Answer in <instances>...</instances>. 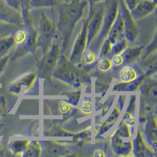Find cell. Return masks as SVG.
I'll list each match as a JSON object with an SVG mask.
<instances>
[{
	"label": "cell",
	"instance_id": "obj_1",
	"mask_svg": "<svg viewBox=\"0 0 157 157\" xmlns=\"http://www.w3.org/2000/svg\"><path fill=\"white\" fill-rule=\"evenodd\" d=\"M56 7L60 29L68 33L82 18L88 2L87 0H74L70 3H59Z\"/></svg>",
	"mask_w": 157,
	"mask_h": 157
},
{
	"label": "cell",
	"instance_id": "obj_2",
	"mask_svg": "<svg viewBox=\"0 0 157 157\" xmlns=\"http://www.w3.org/2000/svg\"><path fill=\"white\" fill-rule=\"evenodd\" d=\"M106 6L102 2L97 4L94 6L93 13L88 17V44L91 43L95 36L100 33L107 8Z\"/></svg>",
	"mask_w": 157,
	"mask_h": 157
},
{
	"label": "cell",
	"instance_id": "obj_3",
	"mask_svg": "<svg viewBox=\"0 0 157 157\" xmlns=\"http://www.w3.org/2000/svg\"><path fill=\"white\" fill-rule=\"evenodd\" d=\"M120 13L124 22L125 36L127 41L133 43L139 35V29L131 11L125 6L122 0L120 2Z\"/></svg>",
	"mask_w": 157,
	"mask_h": 157
},
{
	"label": "cell",
	"instance_id": "obj_4",
	"mask_svg": "<svg viewBox=\"0 0 157 157\" xmlns=\"http://www.w3.org/2000/svg\"><path fill=\"white\" fill-rule=\"evenodd\" d=\"M59 2L57 0H21L20 14L23 22H31V11L33 10L56 7Z\"/></svg>",
	"mask_w": 157,
	"mask_h": 157
},
{
	"label": "cell",
	"instance_id": "obj_5",
	"mask_svg": "<svg viewBox=\"0 0 157 157\" xmlns=\"http://www.w3.org/2000/svg\"><path fill=\"white\" fill-rule=\"evenodd\" d=\"M120 12V2L113 0L106 8L101 29L100 30L99 38L104 39L107 36L113 27Z\"/></svg>",
	"mask_w": 157,
	"mask_h": 157
},
{
	"label": "cell",
	"instance_id": "obj_6",
	"mask_svg": "<svg viewBox=\"0 0 157 157\" xmlns=\"http://www.w3.org/2000/svg\"><path fill=\"white\" fill-rule=\"evenodd\" d=\"M0 21L14 25L23 23L20 13L8 5L4 0H0Z\"/></svg>",
	"mask_w": 157,
	"mask_h": 157
},
{
	"label": "cell",
	"instance_id": "obj_7",
	"mask_svg": "<svg viewBox=\"0 0 157 157\" xmlns=\"http://www.w3.org/2000/svg\"><path fill=\"white\" fill-rule=\"evenodd\" d=\"M40 29L43 43L48 44L53 40H55V36L57 33L54 24L45 13H42L41 14Z\"/></svg>",
	"mask_w": 157,
	"mask_h": 157
},
{
	"label": "cell",
	"instance_id": "obj_8",
	"mask_svg": "<svg viewBox=\"0 0 157 157\" xmlns=\"http://www.w3.org/2000/svg\"><path fill=\"white\" fill-rule=\"evenodd\" d=\"M157 7V2L153 0H140L131 13L135 20H140L153 13Z\"/></svg>",
	"mask_w": 157,
	"mask_h": 157
},
{
	"label": "cell",
	"instance_id": "obj_9",
	"mask_svg": "<svg viewBox=\"0 0 157 157\" xmlns=\"http://www.w3.org/2000/svg\"><path fill=\"white\" fill-rule=\"evenodd\" d=\"M88 22V20H87V21L84 24L81 32L77 39L72 55V60L78 59L81 56V54L83 53L84 51L85 50L86 46L87 45Z\"/></svg>",
	"mask_w": 157,
	"mask_h": 157
},
{
	"label": "cell",
	"instance_id": "obj_10",
	"mask_svg": "<svg viewBox=\"0 0 157 157\" xmlns=\"http://www.w3.org/2000/svg\"><path fill=\"white\" fill-rule=\"evenodd\" d=\"M137 77V74L134 69L131 67H125L121 72V78L124 82H129L135 80Z\"/></svg>",
	"mask_w": 157,
	"mask_h": 157
},
{
	"label": "cell",
	"instance_id": "obj_11",
	"mask_svg": "<svg viewBox=\"0 0 157 157\" xmlns=\"http://www.w3.org/2000/svg\"><path fill=\"white\" fill-rule=\"evenodd\" d=\"M15 43L13 36H8L0 38V52L2 54L7 52Z\"/></svg>",
	"mask_w": 157,
	"mask_h": 157
},
{
	"label": "cell",
	"instance_id": "obj_12",
	"mask_svg": "<svg viewBox=\"0 0 157 157\" xmlns=\"http://www.w3.org/2000/svg\"><path fill=\"white\" fill-rule=\"evenodd\" d=\"M127 47V40L125 37L117 41L113 47V52L115 55L120 54Z\"/></svg>",
	"mask_w": 157,
	"mask_h": 157
},
{
	"label": "cell",
	"instance_id": "obj_13",
	"mask_svg": "<svg viewBox=\"0 0 157 157\" xmlns=\"http://www.w3.org/2000/svg\"><path fill=\"white\" fill-rule=\"evenodd\" d=\"M14 26L12 24L0 21V38L10 36V32Z\"/></svg>",
	"mask_w": 157,
	"mask_h": 157
},
{
	"label": "cell",
	"instance_id": "obj_14",
	"mask_svg": "<svg viewBox=\"0 0 157 157\" xmlns=\"http://www.w3.org/2000/svg\"><path fill=\"white\" fill-rule=\"evenodd\" d=\"M141 50H142V47H140L130 48L126 52L124 56V59H125L127 61H129L135 58L140 55V54L141 52Z\"/></svg>",
	"mask_w": 157,
	"mask_h": 157
},
{
	"label": "cell",
	"instance_id": "obj_15",
	"mask_svg": "<svg viewBox=\"0 0 157 157\" xmlns=\"http://www.w3.org/2000/svg\"><path fill=\"white\" fill-rule=\"evenodd\" d=\"M157 126H156V122L154 119L151 120L149 122V124L147 127V131L148 136L150 140H151L153 141V140L156 141V136H157Z\"/></svg>",
	"mask_w": 157,
	"mask_h": 157
},
{
	"label": "cell",
	"instance_id": "obj_16",
	"mask_svg": "<svg viewBox=\"0 0 157 157\" xmlns=\"http://www.w3.org/2000/svg\"><path fill=\"white\" fill-rule=\"evenodd\" d=\"M146 146L144 141L142 140L141 136L140 135V133H139L138 138L136 139V153L140 154L139 155L140 156H144V154L145 153V151L147 150Z\"/></svg>",
	"mask_w": 157,
	"mask_h": 157
},
{
	"label": "cell",
	"instance_id": "obj_17",
	"mask_svg": "<svg viewBox=\"0 0 157 157\" xmlns=\"http://www.w3.org/2000/svg\"><path fill=\"white\" fill-rule=\"evenodd\" d=\"M13 36L14 40L15 43L22 44L27 40V34L24 30L19 29L15 33L14 35Z\"/></svg>",
	"mask_w": 157,
	"mask_h": 157
},
{
	"label": "cell",
	"instance_id": "obj_18",
	"mask_svg": "<svg viewBox=\"0 0 157 157\" xmlns=\"http://www.w3.org/2000/svg\"><path fill=\"white\" fill-rule=\"evenodd\" d=\"M61 76L65 81H68L69 82H72L73 84L77 83V78L75 74L69 71H64L61 72Z\"/></svg>",
	"mask_w": 157,
	"mask_h": 157
},
{
	"label": "cell",
	"instance_id": "obj_19",
	"mask_svg": "<svg viewBox=\"0 0 157 157\" xmlns=\"http://www.w3.org/2000/svg\"><path fill=\"white\" fill-rule=\"evenodd\" d=\"M113 47V43H111L109 41V40L107 38L102 48L101 52V57H103L107 56L108 54H109V52L112 50Z\"/></svg>",
	"mask_w": 157,
	"mask_h": 157
},
{
	"label": "cell",
	"instance_id": "obj_20",
	"mask_svg": "<svg viewBox=\"0 0 157 157\" xmlns=\"http://www.w3.org/2000/svg\"><path fill=\"white\" fill-rule=\"evenodd\" d=\"M98 66L100 69L103 71H107L111 68V62L108 58H102L99 63Z\"/></svg>",
	"mask_w": 157,
	"mask_h": 157
},
{
	"label": "cell",
	"instance_id": "obj_21",
	"mask_svg": "<svg viewBox=\"0 0 157 157\" xmlns=\"http://www.w3.org/2000/svg\"><path fill=\"white\" fill-rule=\"evenodd\" d=\"M8 5L14 8L20 13V1L21 0H4Z\"/></svg>",
	"mask_w": 157,
	"mask_h": 157
},
{
	"label": "cell",
	"instance_id": "obj_22",
	"mask_svg": "<svg viewBox=\"0 0 157 157\" xmlns=\"http://www.w3.org/2000/svg\"><path fill=\"white\" fill-rule=\"evenodd\" d=\"M95 58V56L94 52L91 50H88L86 52V55H85V60L86 63H92Z\"/></svg>",
	"mask_w": 157,
	"mask_h": 157
},
{
	"label": "cell",
	"instance_id": "obj_23",
	"mask_svg": "<svg viewBox=\"0 0 157 157\" xmlns=\"http://www.w3.org/2000/svg\"><path fill=\"white\" fill-rule=\"evenodd\" d=\"M125 6L131 11L138 3L140 0H122Z\"/></svg>",
	"mask_w": 157,
	"mask_h": 157
},
{
	"label": "cell",
	"instance_id": "obj_24",
	"mask_svg": "<svg viewBox=\"0 0 157 157\" xmlns=\"http://www.w3.org/2000/svg\"><path fill=\"white\" fill-rule=\"evenodd\" d=\"M81 108L85 113H90L91 110V103L90 101H85L82 102Z\"/></svg>",
	"mask_w": 157,
	"mask_h": 157
},
{
	"label": "cell",
	"instance_id": "obj_25",
	"mask_svg": "<svg viewBox=\"0 0 157 157\" xmlns=\"http://www.w3.org/2000/svg\"><path fill=\"white\" fill-rule=\"evenodd\" d=\"M59 109L63 113H67L70 110V106L69 104L64 101H62L59 104Z\"/></svg>",
	"mask_w": 157,
	"mask_h": 157
},
{
	"label": "cell",
	"instance_id": "obj_26",
	"mask_svg": "<svg viewBox=\"0 0 157 157\" xmlns=\"http://www.w3.org/2000/svg\"><path fill=\"white\" fill-rule=\"evenodd\" d=\"M113 61L115 65H121L124 62V58L122 57L121 56H120L119 54H117L113 58Z\"/></svg>",
	"mask_w": 157,
	"mask_h": 157
},
{
	"label": "cell",
	"instance_id": "obj_27",
	"mask_svg": "<svg viewBox=\"0 0 157 157\" xmlns=\"http://www.w3.org/2000/svg\"><path fill=\"white\" fill-rule=\"evenodd\" d=\"M79 95L80 93H75L72 95L70 98V101H71L72 103L73 104H76L78 102L79 98Z\"/></svg>",
	"mask_w": 157,
	"mask_h": 157
},
{
	"label": "cell",
	"instance_id": "obj_28",
	"mask_svg": "<svg viewBox=\"0 0 157 157\" xmlns=\"http://www.w3.org/2000/svg\"><path fill=\"white\" fill-rule=\"evenodd\" d=\"M51 151L53 155H59L61 152V148L58 146H52Z\"/></svg>",
	"mask_w": 157,
	"mask_h": 157
},
{
	"label": "cell",
	"instance_id": "obj_29",
	"mask_svg": "<svg viewBox=\"0 0 157 157\" xmlns=\"http://www.w3.org/2000/svg\"><path fill=\"white\" fill-rule=\"evenodd\" d=\"M149 93H150L151 95L153 97V98H156L157 97V88H156V86H154V87H152L150 89Z\"/></svg>",
	"mask_w": 157,
	"mask_h": 157
},
{
	"label": "cell",
	"instance_id": "obj_30",
	"mask_svg": "<svg viewBox=\"0 0 157 157\" xmlns=\"http://www.w3.org/2000/svg\"><path fill=\"white\" fill-rule=\"evenodd\" d=\"M95 156L96 157H104L105 154L104 152L101 151V150H97L95 152Z\"/></svg>",
	"mask_w": 157,
	"mask_h": 157
},
{
	"label": "cell",
	"instance_id": "obj_31",
	"mask_svg": "<svg viewBox=\"0 0 157 157\" xmlns=\"http://www.w3.org/2000/svg\"><path fill=\"white\" fill-rule=\"evenodd\" d=\"M144 111L147 113H149L150 112H151L152 111V108L150 106V105L148 104H146L144 106Z\"/></svg>",
	"mask_w": 157,
	"mask_h": 157
},
{
	"label": "cell",
	"instance_id": "obj_32",
	"mask_svg": "<svg viewBox=\"0 0 157 157\" xmlns=\"http://www.w3.org/2000/svg\"><path fill=\"white\" fill-rule=\"evenodd\" d=\"M59 3H70L74 0H57Z\"/></svg>",
	"mask_w": 157,
	"mask_h": 157
},
{
	"label": "cell",
	"instance_id": "obj_33",
	"mask_svg": "<svg viewBox=\"0 0 157 157\" xmlns=\"http://www.w3.org/2000/svg\"><path fill=\"white\" fill-rule=\"evenodd\" d=\"M5 63H6V61L4 60L0 62V72L2 71V70H3L4 67Z\"/></svg>",
	"mask_w": 157,
	"mask_h": 157
},
{
	"label": "cell",
	"instance_id": "obj_34",
	"mask_svg": "<svg viewBox=\"0 0 157 157\" xmlns=\"http://www.w3.org/2000/svg\"><path fill=\"white\" fill-rule=\"evenodd\" d=\"M153 1H155V2H157V0H153Z\"/></svg>",
	"mask_w": 157,
	"mask_h": 157
},
{
	"label": "cell",
	"instance_id": "obj_35",
	"mask_svg": "<svg viewBox=\"0 0 157 157\" xmlns=\"http://www.w3.org/2000/svg\"><path fill=\"white\" fill-rule=\"evenodd\" d=\"M77 1H81V0H77Z\"/></svg>",
	"mask_w": 157,
	"mask_h": 157
}]
</instances>
